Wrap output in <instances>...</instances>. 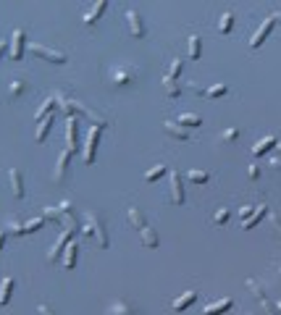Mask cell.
<instances>
[{
  "instance_id": "6da1fadb",
  "label": "cell",
  "mask_w": 281,
  "mask_h": 315,
  "mask_svg": "<svg viewBox=\"0 0 281 315\" xmlns=\"http://www.w3.org/2000/svg\"><path fill=\"white\" fill-rule=\"evenodd\" d=\"M84 221H87V223L82 226V234H84V237H95V242H98L100 250H108L110 239H108V231H105L103 215L95 213V210H87V213H84Z\"/></svg>"
},
{
  "instance_id": "7a4b0ae2",
  "label": "cell",
  "mask_w": 281,
  "mask_h": 315,
  "mask_svg": "<svg viewBox=\"0 0 281 315\" xmlns=\"http://www.w3.org/2000/svg\"><path fill=\"white\" fill-rule=\"evenodd\" d=\"M77 231H82V229L77 226V223H68V226H63L61 237L55 239V244L50 247V252H48V260H50V263H55V260L66 252V247L71 244V239H74V234H77Z\"/></svg>"
},
{
  "instance_id": "3957f363",
  "label": "cell",
  "mask_w": 281,
  "mask_h": 315,
  "mask_svg": "<svg viewBox=\"0 0 281 315\" xmlns=\"http://www.w3.org/2000/svg\"><path fill=\"white\" fill-rule=\"evenodd\" d=\"M100 134H103V126H89V131H87V140H84V163L87 166L95 163V152H98Z\"/></svg>"
},
{
  "instance_id": "277c9868",
  "label": "cell",
  "mask_w": 281,
  "mask_h": 315,
  "mask_svg": "<svg viewBox=\"0 0 281 315\" xmlns=\"http://www.w3.org/2000/svg\"><path fill=\"white\" fill-rule=\"evenodd\" d=\"M29 53L32 55H37V58H42V61H48V63H66L68 58H66V53H61V50H53V48H45V45H29Z\"/></svg>"
},
{
  "instance_id": "5b68a950",
  "label": "cell",
  "mask_w": 281,
  "mask_h": 315,
  "mask_svg": "<svg viewBox=\"0 0 281 315\" xmlns=\"http://www.w3.org/2000/svg\"><path fill=\"white\" fill-rule=\"evenodd\" d=\"M247 289L255 294V300L260 302L263 307H266V315H278V310H276V305L268 300V294H266V289H263V284H257L255 279H247Z\"/></svg>"
},
{
  "instance_id": "8992f818",
  "label": "cell",
  "mask_w": 281,
  "mask_h": 315,
  "mask_svg": "<svg viewBox=\"0 0 281 315\" xmlns=\"http://www.w3.org/2000/svg\"><path fill=\"white\" fill-rule=\"evenodd\" d=\"M24 48H27V32L16 29L13 37H11V50H8L11 61H21V58H24Z\"/></svg>"
},
{
  "instance_id": "52a82bcc",
  "label": "cell",
  "mask_w": 281,
  "mask_h": 315,
  "mask_svg": "<svg viewBox=\"0 0 281 315\" xmlns=\"http://www.w3.org/2000/svg\"><path fill=\"white\" fill-rule=\"evenodd\" d=\"M273 27H276V18H273V16H268V18L263 21V24H260V29H257V32L252 34V40H250V48H252V50L260 48V45L268 40V34L273 32Z\"/></svg>"
},
{
  "instance_id": "ba28073f",
  "label": "cell",
  "mask_w": 281,
  "mask_h": 315,
  "mask_svg": "<svg viewBox=\"0 0 281 315\" xmlns=\"http://www.w3.org/2000/svg\"><path fill=\"white\" fill-rule=\"evenodd\" d=\"M126 21H129V32H132L137 40H142V37L147 34V29H145V24H142V16H139V11L129 8V11H126Z\"/></svg>"
},
{
  "instance_id": "9c48e42d",
  "label": "cell",
  "mask_w": 281,
  "mask_h": 315,
  "mask_svg": "<svg viewBox=\"0 0 281 315\" xmlns=\"http://www.w3.org/2000/svg\"><path fill=\"white\" fill-rule=\"evenodd\" d=\"M134 76H137V71L132 69V66H119V69H113V74H110V79H113L116 87H126V84H132Z\"/></svg>"
},
{
  "instance_id": "30bf717a",
  "label": "cell",
  "mask_w": 281,
  "mask_h": 315,
  "mask_svg": "<svg viewBox=\"0 0 281 315\" xmlns=\"http://www.w3.org/2000/svg\"><path fill=\"white\" fill-rule=\"evenodd\" d=\"M171 176V202L174 205H181L184 202V182H181V173L179 171H168Z\"/></svg>"
},
{
  "instance_id": "8fae6325",
  "label": "cell",
  "mask_w": 281,
  "mask_h": 315,
  "mask_svg": "<svg viewBox=\"0 0 281 315\" xmlns=\"http://www.w3.org/2000/svg\"><path fill=\"white\" fill-rule=\"evenodd\" d=\"M108 315H139V310L129 302V300H116L110 307H108Z\"/></svg>"
},
{
  "instance_id": "7c38bea8",
  "label": "cell",
  "mask_w": 281,
  "mask_h": 315,
  "mask_svg": "<svg viewBox=\"0 0 281 315\" xmlns=\"http://www.w3.org/2000/svg\"><path fill=\"white\" fill-rule=\"evenodd\" d=\"M77 147H79V142H77V119L66 116V150L74 152Z\"/></svg>"
},
{
  "instance_id": "4fadbf2b",
  "label": "cell",
  "mask_w": 281,
  "mask_h": 315,
  "mask_svg": "<svg viewBox=\"0 0 281 315\" xmlns=\"http://www.w3.org/2000/svg\"><path fill=\"white\" fill-rule=\"evenodd\" d=\"M71 155H74V152H68V150H63V152L58 155V163H55V182H63V179H66L68 163H71Z\"/></svg>"
},
{
  "instance_id": "5bb4252c",
  "label": "cell",
  "mask_w": 281,
  "mask_h": 315,
  "mask_svg": "<svg viewBox=\"0 0 281 315\" xmlns=\"http://www.w3.org/2000/svg\"><path fill=\"white\" fill-rule=\"evenodd\" d=\"M192 92L205 95V97H223V95L229 92V87H226V84H213V87H205V89H200L197 84H192Z\"/></svg>"
},
{
  "instance_id": "9a60e30c",
  "label": "cell",
  "mask_w": 281,
  "mask_h": 315,
  "mask_svg": "<svg viewBox=\"0 0 281 315\" xmlns=\"http://www.w3.org/2000/svg\"><path fill=\"white\" fill-rule=\"evenodd\" d=\"M163 129H166L168 137H174V140H179V142H186V140H190V131H186L184 126H179L176 121H166V124H163Z\"/></svg>"
},
{
  "instance_id": "2e32d148",
  "label": "cell",
  "mask_w": 281,
  "mask_h": 315,
  "mask_svg": "<svg viewBox=\"0 0 281 315\" xmlns=\"http://www.w3.org/2000/svg\"><path fill=\"white\" fill-rule=\"evenodd\" d=\"M8 179H11L13 197L21 200V197H24V179H21V171H18V168H11V171H8Z\"/></svg>"
},
{
  "instance_id": "e0dca14e",
  "label": "cell",
  "mask_w": 281,
  "mask_h": 315,
  "mask_svg": "<svg viewBox=\"0 0 281 315\" xmlns=\"http://www.w3.org/2000/svg\"><path fill=\"white\" fill-rule=\"evenodd\" d=\"M231 305H234L231 297H223V300H218V302H210V305H205V315H223Z\"/></svg>"
},
{
  "instance_id": "ac0fdd59",
  "label": "cell",
  "mask_w": 281,
  "mask_h": 315,
  "mask_svg": "<svg viewBox=\"0 0 281 315\" xmlns=\"http://www.w3.org/2000/svg\"><path fill=\"white\" fill-rule=\"evenodd\" d=\"M105 8H108V3H105V0H98V3H95V8H89L87 13H84V24L87 27H92V24H95V21L105 13Z\"/></svg>"
},
{
  "instance_id": "d6986e66",
  "label": "cell",
  "mask_w": 281,
  "mask_h": 315,
  "mask_svg": "<svg viewBox=\"0 0 281 315\" xmlns=\"http://www.w3.org/2000/svg\"><path fill=\"white\" fill-rule=\"evenodd\" d=\"M58 108V100H55V95L53 97H48V100H45L42 105H40V110H37V113H34V121L40 124L42 119H48V116H53V110Z\"/></svg>"
},
{
  "instance_id": "ffe728a7",
  "label": "cell",
  "mask_w": 281,
  "mask_h": 315,
  "mask_svg": "<svg viewBox=\"0 0 281 315\" xmlns=\"http://www.w3.org/2000/svg\"><path fill=\"white\" fill-rule=\"evenodd\" d=\"M50 129H53V116H48V119H42V121L37 124V131H34V142H37V145H42L45 140H48V134H50Z\"/></svg>"
},
{
  "instance_id": "44dd1931",
  "label": "cell",
  "mask_w": 281,
  "mask_h": 315,
  "mask_svg": "<svg viewBox=\"0 0 281 315\" xmlns=\"http://www.w3.org/2000/svg\"><path fill=\"white\" fill-rule=\"evenodd\" d=\"M126 218H129V223H132V226H134L137 231L147 226V221H145V213L139 210V208H134V205H132V208L126 210Z\"/></svg>"
},
{
  "instance_id": "7402d4cb",
  "label": "cell",
  "mask_w": 281,
  "mask_h": 315,
  "mask_svg": "<svg viewBox=\"0 0 281 315\" xmlns=\"http://www.w3.org/2000/svg\"><path fill=\"white\" fill-rule=\"evenodd\" d=\"M77 252H79V244L71 239V244H68L66 252H63V268H66V271H71V268L77 265Z\"/></svg>"
},
{
  "instance_id": "603a6c76",
  "label": "cell",
  "mask_w": 281,
  "mask_h": 315,
  "mask_svg": "<svg viewBox=\"0 0 281 315\" xmlns=\"http://www.w3.org/2000/svg\"><path fill=\"white\" fill-rule=\"evenodd\" d=\"M13 286H16V281L11 276H6L3 281H0V305H8V300L13 294Z\"/></svg>"
},
{
  "instance_id": "cb8c5ba5",
  "label": "cell",
  "mask_w": 281,
  "mask_h": 315,
  "mask_svg": "<svg viewBox=\"0 0 281 315\" xmlns=\"http://www.w3.org/2000/svg\"><path fill=\"white\" fill-rule=\"evenodd\" d=\"M176 124H179V126H184L186 131H190V129H197V126L202 124V119H200V116H195V113H181V116H176Z\"/></svg>"
},
{
  "instance_id": "d4e9b609",
  "label": "cell",
  "mask_w": 281,
  "mask_h": 315,
  "mask_svg": "<svg viewBox=\"0 0 281 315\" xmlns=\"http://www.w3.org/2000/svg\"><path fill=\"white\" fill-rule=\"evenodd\" d=\"M139 237H142V244H145V247H150V250L160 244V239H158V234H155V229H153V226L139 229Z\"/></svg>"
},
{
  "instance_id": "484cf974",
  "label": "cell",
  "mask_w": 281,
  "mask_h": 315,
  "mask_svg": "<svg viewBox=\"0 0 281 315\" xmlns=\"http://www.w3.org/2000/svg\"><path fill=\"white\" fill-rule=\"evenodd\" d=\"M195 300H197V291H184L181 297H176V300H174V310H179V312H181V310L190 307Z\"/></svg>"
},
{
  "instance_id": "4316f807",
  "label": "cell",
  "mask_w": 281,
  "mask_h": 315,
  "mask_svg": "<svg viewBox=\"0 0 281 315\" xmlns=\"http://www.w3.org/2000/svg\"><path fill=\"white\" fill-rule=\"evenodd\" d=\"M268 210H271L268 205H257V210L252 213V218H247V221H245V229H255V226H257V223H260V221H263V215H266Z\"/></svg>"
},
{
  "instance_id": "83f0119b",
  "label": "cell",
  "mask_w": 281,
  "mask_h": 315,
  "mask_svg": "<svg viewBox=\"0 0 281 315\" xmlns=\"http://www.w3.org/2000/svg\"><path fill=\"white\" fill-rule=\"evenodd\" d=\"M6 231H8V234H13V237H24V234H27V226H24V223H21L18 218H8Z\"/></svg>"
},
{
  "instance_id": "f1b7e54d",
  "label": "cell",
  "mask_w": 281,
  "mask_h": 315,
  "mask_svg": "<svg viewBox=\"0 0 281 315\" xmlns=\"http://www.w3.org/2000/svg\"><path fill=\"white\" fill-rule=\"evenodd\" d=\"M163 87H166V95L174 100V97H179V92H181V89H179V82L174 79V76H163Z\"/></svg>"
},
{
  "instance_id": "f546056e",
  "label": "cell",
  "mask_w": 281,
  "mask_h": 315,
  "mask_svg": "<svg viewBox=\"0 0 281 315\" xmlns=\"http://www.w3.org/2000/svg\"><path fill=\"white\" fill-rule=\"evenodd\" d=\"M278 142H276V137H266V140H260L255 147H252V155H263V152H268L271 147H276Z\"/></svg>"
},
{
  "instance_id": "4dcf8cb0",
  "label": "cell",
  "mask_w": 281,
  "mask_h": 315,
  "mask_svg": "<svg viewBox=\"0 0 281 315\" xmlns=\"http://www.w3.org/2000/svg\"><path fill=\"white\" fill-rule=\"evenodd\" d=\"M166 173H168V168H166V166H163V163H155V166L145 173V182H158V179H160V176H166Z\"/></svg>"
},
{
  "instance_id": "1f68e13d",
  "label": "cell",
  "mask_w": 281,
  "mask_h": 315,
  "mask_svg": "<svg viewBox=\"0 0 281 315\" xmlns=\"http://www.w3.org/2000/svg\"><path fill=\"white\" fill-rule=\"evenodd\" d=\"M200 53H202V40H200L197 34H190V58L197 61Z\"/></svg>"
},
{
  "instance_id": "d6a6232c",
  "label": "cell",
  "mask_w": 281,
  "mask_h": 315,
  "mask_svg": "<svg viewBox=\"0 0 281 315\" xmlns=\"http://www.w3.org/2000/svg\"><path fill=\"white\" fill-rule=\"evenodd\" d=\"M231 27H234V13H231V11H226V13L221 16V21H218V32H221V34H229V32H231Z\"/></svg>"
},
{
  "instance_id": "836d02e7",
  "label": "cell",
  "mask_w": 281,
  "mask_h": 315,
  "mask_svg": "<svg viewBox=\"0 0 281 315\" xmlns=\"http://www.w3.org/2000/svg\"><path fill=\"white\" fill-rule=\"evenodd\" d=\"M186 179H190V182H195V184H208V182H210V173H208V171L192 168L190 173H186Z\"/></svg>"
},
{
  "instance_id": "e575fe53",
  "label": "cell",
  "mask_w": 281,
  "mask_h": 315,
  "mask_svg": "<svg viewBox=\"0 0 281 315\" xmlns=\"http://www.w3.org/2000/svg\"><path fill=\"white\" fill-rule=\"evenodd\" d=\"M24 89H27L24 82H21V79H13V82H11V89H8V95H11V97H21V95H24Z\"/></svg>"
},
{
  "instance_id": "d590c367",
  "label": "cell",
  "mask_w": 281,
  "mask_h": 315,
  "mask_svg": "<svg viewBox=\"0 0 281 315\" xmlns=\"http://www.w3.org/2000/svg\"><path fill=\"white\" fill-rule=\"evenodd\" d=\"M24 226H27V234H34V231H40V229L45 226V215H40V218H32V221H27Z\"/></svg>"
},
{
  "instance_id": "8d00e7d4",
  "label": "cell",
  "mask_w": 281,
  "mask_h": 315,
  "mask_svg": "<svg viewBox=\"0 0 281 315\" xmlns=\"http://www.w3.org/2000/svg\"><path fill=\"white\" fill-rule=\"evenodd\" d=\"M268 215H271V226H273V231H276V237L281 239V215H278L276 210H268Z\"/></svg>"
},
{
  "instance_id": "74e56055",
  "label": "cell",
  "mask_w": 281,
  "mask_h": 315,
  "mask_svg": "<svg viewBox=\"0 0 281 315\" xmlns=\"http://www.w3.org/2000/svg\"><path fill=\"white\" fill-rule=\"evenodd\" d=\"M229 215H231V210H229V208H218V210L213 213V223H226V221H229Z\"/></svg>"
},
{
  "instance_id": "f35d334b",
  "label": "cell",
  "mask_w": 281,
  "mask_h": 315,
  "mask_svg": "<svg viewBox=\"0 0 281 315\" xmlns=\"http://www.w3.org/2000/svg\"><path fill=\"white\" fill-rule=\"evenodd\" d=\"M221 137H223V142H234V140L239 137V129H226V131L221 134Z\"/></svg>"
},
{
  "instance_id": "ab89813d",
  "label": "cell",
  "mask_w": 281,
  "mask_h": 315,
  "mask_svg": "<svg viewBox=\"0 0 281 315\" xmlns=\"http://www.w3.org/2000/svg\"><path fill=\"white\" fill-rule=\"evenodd\" d=\"M179 74H181V61L176 58V61H171V69H168V76H174V79H176Z\"/></svg>"
},
{
  "instance_id": "60d3db41",
  "label": "cell",
  "mask_w": 281,
  "mask_h": 315,
  "mask_svg": "<svg viewBox=\"0 0 281 315\" xmlns=\"http://www.w3.org/2000/svg\"><path fill=\"white\" fill-rule=\"evenodd\" d=\"M257 208H252V205H245V208H239V218L242 221H247V218H252V213H255Z\"/></svg>"
},
{
  "instance_id": "b9f144b4",
  "label": "cell",
  "mask_w": 281,
  "mask_h": 315,
  "mask_svg": "<svg viewBox=\"0 0 281 315\" xmlns=\"http://www.w3.org/2000/svg\"><path fill=\"white\" fill-rule=\"evenodd\" d=\"M37 312H40V315H55V310H53L48 302H40V305H37Z\"/></svg>"
},
{
  "instance_id": "7bdbcfd3",
  "label": "cell",
  "mask_w": 281,
  "mask_h": 315,
  "mask_svg": "<svg viewBox=\"0 0 281 315\" xmlns=\"http://www.w3.org/2000/svg\"><path fill=\"white\" fill-rule=\"evenodd\" d=\"M42 215H45V218H53V221H58L63 213H61L58 208H45V213H42Z\"/></svg>"
},
{
  "instance_id": "ee69618b",
  "label": "cell",
  "mask_w": 281,
  "mask_h": 315,
  "mask_svg": "<svg viewBox=\"0 0 281 315\" xmlns=\"http://www.w3.org/2000/svg\"><path fill=\"white\" fill-rule=\"evenodd\" d=\"M247 176L252 179V182H257V179H260V168H257V166H250V168H247Z\"/></svg>"
},
{
  "instance_id": "f6af8a7d",
  "label": "cell",
  "mask_w": 281,
  "mask_h": 315,
  "mask_svg": "<svg viewBox=\"0 0 281 315\" xmlns=\"http://www.w3.org/2000/svg\"><path fill=\"white\" fill-rule=\"evenodd\" d=\"M6 234H8V231H0V250L6 247Z\"/></svg>"
},
{
  "instance_id": "bcb514c9",
  "label": "cell",
  "mask_w": 281,
  "mask_h": 315,
  "mask_svg": "<svg viewBox=\"0 0 281 315\" xmlns=\"http://www.w3.org/2000/svg\"><path fill=\"white\" fill-rule=\"evenodd\" d=\"M3 53H6V42H0V58H3Z\"/></svg>"
},
{
  "instance_id": "7dc6e473",
  "label": "cell",
  "mask_w": 281,
  "mask_h": 315,
  "mask_svg": "<svg viewBox=\"0 0 281 315\" xmlns=\"http://www.w3.org/2000/svg\"><path fill=\"white\" fill-rule=\"evenodd\" d=\"M276 310H278V315H281V300H278V302H276Z\"/></svg>"
},
{
  "instance_id": "c3c4849f",
  "label": "cell",
  "mask_w": 281,
  "mask_h": 315,
  "mask_svg": "<svg viewBox=\"0 0 281 315\" xmlns=\"http://www.w3.org/2000/svg\"><path fill=\"white\" fill-rule=\"evenodd\" d=\"M273 18H276V21H281V11H278V13H273Z\"/></svg>"
},
{
  "instance_id": "681fc988",
  "label": "cell",
  "mask_w": 281,
  "mask_h": 315,
  "mask_svg": "<svg viewBox=\"0 0 281 315\" xmlns=\"http://www.w3.org/2000/svg\"><path fill=\"white\" fill-rule=\"evenodd\" d=\"M276 150H278V155H281V145H276Z\"/></svg>"
},
{
  "instance_id": "f907efd6",
  "label": "cell",
  "mask_w": 281,
  "mask_h": 315,
  "mask_svg": "<svg viewBox=\"0 0 281 315\" xmlns=\"http://www.w3.org/2000/svg\"><path fill=\"white\" fill-rule=\"evenodd\" d=\"M278 276H281V265H278Z\"/></svg>"
}]
</instances>
